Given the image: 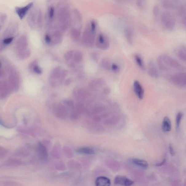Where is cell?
I'll use <instances>...</instances> for the list:
<instances>
[{
  "label": "cell",
  "instance_id": "f1b7e54d",
  "mask_svg": "<svg viewBox=\"0 0 186 186\" xmlns=\"http://www.w3.org/2000/svg\"><path fill=\"white\" fill-rule=\"evenodd\" d=\"M134 59L136 63L141 69H145V65H144L143 60L142 57L139 55L136 54L134 56Z\"/></svg>",
  "mask_w": 186,
  "mask_h": 186
},
{
  "label": "cell",
  "instance_id": "7a4b0ae2",
  "mask_svg": "<svg viewBox=\"0 0 186 186\" xmlns=\"http://www.w3.org/2000/svg\"><path fill=\"white\" fill-rule=\"evenodd\" d=\"M157 63L160 69L163 71L171 69L182 70L184 68L176 60L169 55L163 54L158 57Z\"/></svg>",
  "mask_w": 186,
  "mask_h": 186
},
{
  "label": "cell",
  "instance_id": "ffe728a7",
  "mask_svg": "<svg viewBox=\"0 0 186 186\" xmlns=\"http://www.w3.org/2000/svg\"><path fill=\"white\" fill-rule=\"evenodd\" d=\"M95 183L97 186H109L111 185V182L108 177L101 176L97 178Z\"/></svg>",
  "mask_w": 186,
  "mask_h": 186
},
{
  "label": "cell",
  "instance_id": "ac0fdd59",
  "mask_svg": "<svg viewBox=\"0 0 186 186\" xmlns=\"http://www.w3.org/2000/svg\"><path fill=\"white\" fill-rule=\"evenodd\" d=\"M176 55L181 61H186V46L184 45H180L176 49Z\"/></svg>",
  "mask_w": 186,
  "mask_h": 186
},
{
  "label": "cell",
  "instance_id": "8992f818",
  "mask_svg": "<svg viewBox=\"0 0 186 186\" xmlns=\"http://www.w3.org/2000/svg\"><path fill=\"white\" fill-rule=\"evenodd\" d=\"M170 81L174 85L181 87H186V73H176L170 77Z\"/></svg>",
  "mask_w": 186,
  "mask_h": 186
},
{
  "label": "cell",
  "instance_id": "e575fe53",
  "mask_svg": "<svg viewBox=\"0 0 186 186\" xmlns=\"http://www.w3.org/2000/svg\"><path fill=\"white\" fill-rule=\"evenodd\" d=\"M111 70L115 73H117L120 70V68L117 64L113 63L112 65Z\"/></svg>",
  "mask_w": 186,
  "mask_h": 186
},
{
  "label": "cell",
  "instance_id": "1f68e13d",
  "mask_svg": "<svg viewBox=\"0 0 186 186\" xmlns=\"http://www.w3.org/2000/svg\"><path fill=\"white\" fill-rule=\"evenodd\" d=\"M74 52L73 51H69L65 54L64 57L68 62L71 61L73 59Z\"/></svg>",
  "mask_w": 186,
  "mask_h": 186
},
{
  "label": "cell",
  "instance_id": "6da1fadb",
  "mask_svg": "<svg viewBox=\"0 0 186 186\" xmlns=\"http://www.w3.org/2000/svg\"><path fill=\"white\" fill-rule=\"evenodd\" d=\"M54 6L55 14L53 23L47 27L49 30H56L64 33L71 23L72 11L68 0H47Z\"/></svg>",
  "mask_w": 186,
  "mask_h": 186
},
{
  "label": "cell",
  "instance_id": "44dd1931",
  "mask_svg": "<svg viewBox=\"0 0 186 186\" xmlns=\"http://www.w3.org/2000/svg\"><path fill=\"white\" fill-rule=\"evenodd\" d=\"M129 162L133 165L144 169H147L148 167V164L145 160L133 158L130 159Z\"/></svg>",
  "mask_w": 186,
  "mask_h": 186
},
{
  "label": "cell",
  "instance_id": "4dcf8cb0",
  "mask_svg": "<svg viewBox=\"0 0 186 186\" xmlns=\"http://www.w3.org/2000/svg\"><path fill=\"white\" fill-rule=\"evenodd\" d=\"M7 16L5 13H1L0 14V28L2 29V27L5 25L7 20Z\"/></svg>",
  "mask_w": 186,
  "mask_h": 186
},
{
  "label": "cell",
  "instance_id": "f35d334b",
  "mask_svg": "<svg viewBox=\"0 0 186 186\" xmlns=\"http://www.w3.org/2000/svg\"><path fill=\"white\" fill-rule=\"evenodd\" d=\"M144 3V0H137V5L140 8H142Z\"/></svg>",
  "mask_w": 186,
  "mask_h": 186
},
{
  "label": "cell",
  "instance_id": "74e56055",
  "mask_svg": "<svg viewBox=\"0 0 186 186\" xmlns=\"http://www.w3.org/2000/svg\"><path fill=\"white\" fill-rule=\"evenodd\" d=\"M45 41L47 44H51V38L49 34L47 33L45 36Z\"/></svg>",
  "mask_w": 186,
  "mask_h": 186
},
{
  "label": "cell",
  "instance_id": "5bb4252c",
  "mask_svg": "<svg viewBox=\"0 0 186 186\" xmlns=\"http://www.w3.org/2000/svg\"><path fill=\"white\" fill-rule=\"evenodd\" d=\"M11 89L9 83L8 84L5 81H2L0 85V95L1 99L7 97L9 95Z\"/></svg>",
  "mask_w": 186,
  "mask_h": 186
},
{
  "label": "cell",
  "instance_id": "d6986e66",
  "mask_svg": "<svg viewBox=\"0 0 186 186\" xmlns=\"http://www.w3.org/2000/svg\"><path fill=\"white\" fill-rule=\"evenodd\" d=\"M18 24L15 22H12L10 24L9 26L5 32L6 37H13V35L18 29Z\"/></svg>",
  "mask_w": 186,
  "mask_h": 186
},
{
  "label": "cell",
  "instance_id": "5b68a950",
  "mask_svg": "<svg viewBox=\"0 0 186 186\" xmlns=\"http://www.w3.org/2000/svg\"><path fill=\"white\" fill-rule=\"evenodd\" d=\"M67 71L61 67L55 68L52 71L49 83L51 85L56 86L61 84L67 75Z\"/></svg>",
  "mask_w": 186,
  "mask_h": 186
},
{
  "label": "cell",
  "instance_id": "277c9868",
  "mask_svg": "<svg viewBox=\"0 0 186 186\" xmlns=\"http://www.w3.org/2000/svg\"><path fill=\"white\" fill-rule=\"evenodd\" d=\"M27 22L32 29L41 28L43 24V14L41 10L37 8L32 10L28 15Z\"/></svg>",
  "mask_w": 186,
  "mask_h": 186
},
{
  "label": "cell",
  "instance_id": "603a6c76",
  "mask_svg": "<svg viewBox=\"0 0 186 186\" xmlns=\"http://www.w3.org/2000/svg\"><path fill=\"white\" fill-rule=\"evenodd\" d=\"M77 152L82 154L93 155L95 153V151L91 148L83 147L79 148L77 151Z\"/></svg>",
  "mask_w": 186,
  "mask_h": 186
},
{
  "label": "cell",
  "instance_id": "8d00e7d4",
  "mask_svg": "<svg viewBox=\"0 0 186 186\" xmlns=\"http://www.w3.org/2000/svg\"><path fill=\"white\" fill-rule=\"evenodd\" d=\"M64 104L67 106L70 107H73L74 106V103L73 101L71 100H67L64 101Z\"/></svg>",
  "mask_w": 186,
  "mask_h": 186
},
{
  "label": "cell",
  "instance_id": "30bf717a",
  "mask_svg": "<svg viewBox=\"0 0 186 186\" xmlns=\"http://www.w3.org/2000/svg\"><path fill=\"white\" fill-rule=\"evenodd\" d=\"M48 33L50 36L51 44L57 45L61 42L63 38V33L61 32L58 30H53L49 31V33Z\"/></svg>",
  "mask_w": 186,
  "mask_h": 186
},
{
  "label": "cell",
  "instance_id": "e0dca14e",
  "mask_svg": "<svg viewBox=\"0 0 186 186\" xmlns=\"http://www.w3.org/2000/svg\"><path fill=\"white\" fill-rule=\"evenodd\" d=\"M73 96L76 99L82 100L89 96V92L83 89H77L74 90Z\"/></svg>",
  "mask_w": 186,
  "mask_h": 186
},
{
  "label": "cell",
  "instance_id": "3957f363",
  "mask_svg": "<svg viewBox=\"0 0 186 186\" xmlns=\"http://www.w3.org/2000/svg\"><path fill=\"white\" fill-rule=\"evenodd\" d=\"M97 23L95 20H91L87 24L83 35V42L85 46L92 47L94 43Z\"/></svg>",
  "mask_w": 186,
  "mask_h": 186
},
{
  "label": "cell",
  "instance_id": "8fae6325",
  "mask_svg": "<svg viewBox=\"0 0 186 186\" xmlns=\"http://www.w3.org/2000/svg\"><path fill=\"white\" fill-rule=\"evenodd\" d=\"M114 183L116 185L130 186L134 182L125 176L119 175L115 177Z\"/></svg>",
  "mask_w": 186,
  "mask_h": 186
},
{
  "label": "cell",
  "instance_id": "7bdbcfd3",
  "mask_svg": "<svg viewBox=\"0 0 186 186\" xmlns=\"http://www.w3.org/2000/svg\"><path fill=\"white\" fill-rule=\"evenodd\" d=\"M72 81L70 79H68L65 81V83L66 85H69L71 83Z\"/></svg>",
  "mask_w": 186,
  "mask_h": 186
},
{
  "label": "cell",
  "instance_id": "ba28073f",
  "mask_svg": "<svg viewBox=\"0 0 186 186\" xmlns=\"http://www.w3.org/2000/svg\"><path fill=\"white\" fill-rule=\"evenodd\" d=\"M9 84L13 90L17 91L19 89L20 84L19 77L17 72L11 70L9 77Z\"/></svg>",
  "mask_w": 186,
  "mask_h": 186
},
{
  "label": "cell",
  "instance_id": "d590c367",
  "mask_svg": "<svg viewBox=\"0 0 186 186\" xmlns=\"http://www.w3.org/2000/svg\"><path fill=\"white\" fill-rule=\"evenodd\" d=\"M33 69L34 71L37 74H40L42 73V71L41 68H40L37 65H34L33 67Z\"/></svg>",
  "mask_w": 186,
  "mask_h": 186
},
{
  "label": "cell",
  "instance_id": "7402d4cb",
  "mask_svg": "<svg viewBox=\"0 0 186 186\" xmlns=\"http://www.w3.org/2000/svg\"><path fill=\"white\" fill-rule=\"evenodd\" d=\"M125 37L128 43L132 45L133 43V32L131 28L128 27L124 30Z\"/></svg>",
  "mask_w": 186,
  "mask_h": 186
},
{
  "label": "cell",
  "instance_id": "484cf974",
  "mask_svg": "<svg viewBox=\"0 0 186 186\" xmlns=\"http://www.w3.org/2000/svg\"><path fill=\"white\" fill-rule=\"evenodd\" d=\"M81 31L79 28H72L71 31V37L73 41H79L81 37Z\"/></svg>",
  "mask_w": 186,
  "mask_h": 186
},
{
  "label": "cell",
  "instance_id": "f546056e",
  "mask_svg": "<svg viewBox=\"0 0 186 186\" xmlns=\"http://www.w3.org/2000/svg\"><path fill=\"white\" fill-rule=\"evenodd\" d=\"M101 66L104 69L109 70H111V65L109 61L106 59H103L101 62Z\"/></svg>",
  "mask_w": 186,
  "mask_h": 186
},
{
  "label": "cell",
  "instance_id": "7c38bea8",
  "mask_svg": "<svg viewBox=\"0 0 186 186\" xmlns=\"http://www.w3.org/2000/svg\"><path fill=\"white\" fill-rule=\"evenodd\" d=\"M28 46V41L25 35L21 36L16 44V48L18 53L27 49Z\"/></svg>",
  "mask_w": 186,
  "mask_h": 186
},
{
  "label": "cell",
  "instance_id": "d4e9b609",
  "mask_svg": "<svg viewBox=\"0 0 186 186\" xmlns=\"http://www.w3.org/2000/svg\"><path fill=\"white\" fill-rule=\"evenodd\" d=\"M162 129L165 133H168L171 129V123L170 120L167 117L164 118L162 123Z\"/></svg>",
  "mask_w": 186,
  "mask_h": 186
},
{
  "label": "cell",
  "instance_id": "9c48e42d",
  "mask_svg": "<svg viewBox=\"0 0 186 186\" xmlns=\"http://www.w3.org/2000/svg\"><path fill=\"white\" fill-rule=\"evenodd\" d=\"M34 3L31 2L24 7H17L15 8V11L20 19H22L27 13L33 7Z\"/></svg>",
  "mask_w": 186,
  "mask_h": 186
},
{
  "label": "cell",
  "instance_id": "60d3db41",
  "mask_svg": "<svg viewBox=\"0 0 186 186\" xmlns=\"http://www.w3.org/2000/svg\"><path fill=\"white\" fill-rule=\"evenodd\" d=\"M169 149L170 151V152L171 155L172 156H174L175 155V152L174 151V150L172 146L171 145H169Z\"/></svg>",
  "mask_w": 186,
  "mask_h": 186
},
{
  "label": "cell",
  "instance_id": "83f0119b",
  "mask_svg": "<svg viewBox=\"0 0 186 186\" xmlns=\"http://www.w3.org/2000/svg\"><path fill=\"white\" fill-rule=\"evenodd\" d=\"M30 54L31 52L29 49L18 53V56L20 59H25L27 58L28 57H30Z\"/></svg>",
  "mask_w": 186,
  "mask_h": 186
},
{
  "label": "cell",
  "instance_id": "52a82bcc",
  "mask_svg": "<svg viewBox=\"0 0 186 186\" xmlns=\"http://www.w3.org/2000/svg\"><path fill=\"white\" fill-rule=\"evenodd\" d=\"M96 45L99 49L105 50L109 47V40L107 36L103 33H100L96 40Z\"/></svg>",
  "mask_w": 186,
  "mask_h": 186
},
{
  "label": "cell",
  "instance_id": "ab89813d",
  "mask_svg": "<svg viewBox=\"0 0 186 186\" xmlns=\"http://www.w3.org/2000/svg\"><path fill=\"white\" fill-rule=\"evenodd\" d=\"M153 15L155 17H157L159 13V8L157 6H155L153 8Z\"/></svg>",
  "mask_w": 186,
  "mask_h": 186
},
{
  "label": "cell",
  "instance_id": "b9f144b4",
  "mask_svg": "<svg viewBox=\"0 0 186 186\" xmlns=\"http://www.w3.org/2000/svg\"><path fill=\"white\" fill-rule=\"evenodd\" d=\"M92 57L93 60H94L96 61L98 59L99 56L97 54V53H94L93 54Z\"/></svg>",
  "mask_w": 186,
  "mask_h": 186
},
{
  "label": "cell",
  "instance_id": "9a60e30c",
  "mask_svg": "<svg viewBox=\"0 0 186 186\" xmlns=\"http://www.w3.org/2000/svg\"><path fill=\"white\" fill-rule=\"evenodd\" d=\"M134 91L140 99L143 98L144 91L142 86L139 81H136L133 84Z\"/></svg>",
  "mask_w": 186,
  "mask_h": 186
},
{
  "label": "cell",
  "instance_id": "d6a6232c",
  "mask_svg": "<svg viewBox=\"0 0 186 186\" xmlns=\"http://www.w3.org/2000/svg\"><path fill=\"white\" fill-rule=\"evenodd\" d=\"M183 114L180 112L177 113L176 119V127L177 129L180 127V124L182 118L183 117Z\"/></svg>",
  "mask_w": 186,
  "mask_h": 186
},
{
  "label": "cell",
  "instance_id": "4316f807",
  "mask_svg": "<svg viewBox=\"0 0 186 186\" xmlns=\"http://www.w3.org/2000/svg\"><path fill=\"white\" fill-rule=\"evenodd\" d=\"M104 82L101 79H97L91 81L89 83V87L91 89H96L104 85Z\"/></svg>",
  "mask_w": 186,
  "mask_h": 186
},
{
  "label": "cell",
  "instance_id": "2e32d148",
  "mask_svg": "<svg viewBox=\"0 0 186 186\" xmlns=\"http://www.w3.org/2000/svg\"><path fill=\"white\" fill-rule=\"evenodd\" d=\"M38 152L39 156L41 160L46 161L48 158V152L46 148L42 144L39 143L38 146Z\"/></svg>",
  "mask_w": 186,
  "mask_h": 186
},
{
  "label": "cell",
  "instance_id": "4fadbf2b",
  "mask_svg": "<svg viewBox=\"0 0 186 186\" xmlns=\"http://www.w3.org/2000/svg\"><path fill=\"white\" fill-rule=\"evenodd\" d=\"M147 73L151 77L157 78L159 77V72L155 63L152 61H150L147 65Z\"/></svg>",
  "mask_w": 186,
  "mask_h": 186
},
{
  "label": "cell",
  "instance_id": "cb8c5ba5",
  "mask_svg": "<svg viewBox=\"0 0 186 186\" xmlns=\"http://www.w3.org/2000/svg\"><path fill=\"white\" fill-rule=\"evenodd\" d=\"M83 55L82 53L80 51H74V52L73 59V62L71 63L70 65H71L72 66H73L74 64L73 62L76 63H79L81 62L82 61L83 59Z\"/></svg>",
  "mask_w": 186,
  "mask_h": 186
},
{
  "label": "cell",
  "instance_id": "836d02e7",
  "mask_svg": "<svg viewBox=\"0 0 186 186\" xmlns=\"http://www.w3.org/2000/svg\"><path fill=\"white\" fill-rule=\"evenodd\" d=\"M14 39V37L5 38L3 40V45H9L10 44L13 42Z\"/></svg>",
  "mask_w": 186,
  "mask_h": 186
}]
</instances>
